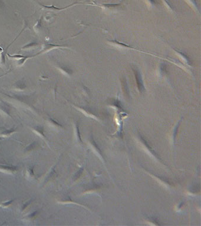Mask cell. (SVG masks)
<instances>
[{"label":"cell","mask_w":201,"mask_h":226,"mask_svg":"<svg viewBox=\"0 0 201 226\" xmlns=\"http://www.w3.org/2000/svg\"><path fill=\"white\" fill-rule=\"evenodd\" d=\"M133 71L135 73V75L136 77L139 90L140 92H143L144 90V86H143V81H142V78L140 75V73H139V70H136V69H134Z\"/></svg>","instance_id":"cell-1"},{"label":"cell","mask_w":201,"mask_h":226,"mask_svg":"<svg viewBox=\"0 0 201 226\" xmlns=\"http://www.w3.org/2000/svg\"><path fill=\"white\" fill-rule=\"evenodd\" d=\"M32 131L36 134L37 135H38L40 137H41L43 140H46V136L44 134V129L42 127H32L31 129Z\"/></svg>","instance_id":"cell-2"},{"label":"cell","mask_w":201,"mask_h":226,"mask_svg":"<svg viewBox=\"0 0 201 226\" xmlns=\"http://www.w3.org/2000/svg\"><path fill=\"white\" fill-rule=\"evenodd\" d=\"M0 171L4 172V173L13 174L14 172L16 173L17 172V169H16V167H10V166H7L5 165L0 164Z\"/></svg>","instance_id":"cell-3"},{"label":"cell","mask_w":201,"mask_h":226,"mask_svg":"<svg viewBox=\"0 0 201 226\" xmlns=\"http://www.w3.org/2000/svg\"><path fill=\"white\" fill-rule=\"evenodd\" d=\"M16 129H6L5 131H2L0 133V137H8L11 135L12 134L14 133H15Z\"/></svg>","instance_id":"cell-4"},{"label":"cell","mask_w":201,"mask_h":226,"mask_svg":"<svg viewBox=\"0 0 201 226\" xmlns=\"http://www.w3.org/2000/svg\"><path fill=\"white\" fill-rule=\"evenodd\" d=\"M48 123L51 127H53V129H59V128L62 127L61 125H60L52 119H50L48 120Z\"/></svg>","instance_id":"cell-5"},{"label":"cell","mask_w":201,"mask_h":226,"mask_svg":"<svg viewBox=\"0 0 201 226\" xmlns=\"http://www.w3.org/2000/svg\"><path fill=\"white\" fill-rule=\"evenodd\" d=\"M13 202H14V200H11L2 202L1 204H0V207H1L2 208H8L12 204Z\"/></svg>","instance_id":"cell-6"},{"label":"cell","mask_w":201,"mask_h":226,"mask_svg":"<svg viewBox=\"0 0 201 226\" xmlns=\"http://www.w3.org/2000/svg\"><path fill=\"white\" fill-rule=\"evenodd\" d=\"M37 215V211H35V212H32L31 214H30L29 215L26 217V219L27 221H32V220H34Z\"/></svg>","instance_id":"cell-7"},{"label":"cell","mask_w":201,"mask_h":226,"mask_svg":"<svg viewBox=\"0 0 201 226\" xmlns=\"http://www.w3.org/2000/svg\"><path fill=\"white\" fill-rule=\"evenodd\" d=\"M27 176H28V177L32 178L34 177V173L33 171V167H30L27 170Z\"/></svg>","instance_id":"cell-8"},{"label":"cell","mask_w":201,"mask_h":226,"mask_svg":"<svg viewBox=\"0 0 201 226\" xmlns=\"http://www.w3.org/2000/svg\"><path fill=\"white\" fill-rule=\"evenodd\" d=\"M30 202H31V201H28V202H26L24 205H22V211H23L24 210H25V209H27V208L28 207V205L31 204V203H30Z\"/></svg>","instance_id":"cell-9"}]
</instances>
